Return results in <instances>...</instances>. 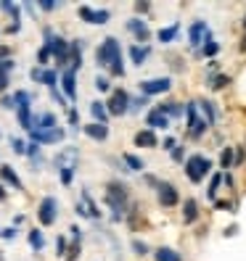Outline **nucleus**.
Masks as SVG:
<instances>
[{
	"label": "nucleus",
	"instance_id": "nucleus-10",
	"mask_svg": "<svg viewBox=\"0 0 246 261\" xmlns=\"http://www.w3.org/2000/svg\"><path fill=\"white\" fill-rule=\"evenodd\" d=\"M186 114H188V127H191V135H193V137H198V135L204 132L207 121H198V116H196V103H191V106H188Z\"/></svg>",
	"mask_w": 246,
	"mask_h": 261
},
{
	"label": "nucleus",
	"instance_id": "nucleus-12",
	"mask_svg": "<svg viewBox=\"0 0 246 261\" xmlns=\"http://www.w3.org/2000/svg\"><path fill=\"white\" fill-rule=\"evenodd\" d=\"M61 87H64V93H66V98H69V100H74V98H77V87H74V71H72V69H66L64 74H61Z\"/></svg>",
	"mask_w": 246,
	"mask_h": 261
},
{
	"label": "nucleus",
	"instance_id": "nucleus-34",
	"mask_svg": "<svg viewBox=\"0 0 246 261\" xmlns=\"http://www.w3.org/2000/svg\"><path fill=\"white\" fill-rule=\"evenodd\" d=\"M220 185H222V177L217 174V177H214V179H212V188H209V198H214V195H217V190H220Z\"/></svg>",
	"mask_w": 246,
	"mask_h": 261
},
{
	"label": "nucleus",
	"instance_id": "nucleus-19",
	"mask_svg": "<svg viewBox=\"0 0 246 261\" xmlns=\"http://www.w3.org/2000/svg\"><path fill=\"white\" fill-rule=\"evenodd\" d=\"M90 114H93L96 119H98V124H106V119H109V111H106V106L103 103H93V106H90Z\"/></svg>",
	"mask_w": 246,
	"mask_h": 261
},
{
	"label": "nucleus",
	"instance_id": "nucleus-14",
	"mask_svg": "<svg viewBox=\"0 0 246 261\" xmlns=\"http://www.w3.org/2000/svg\"><path fill=\"white\" fill-rule=\"evenodd\" d=\"M0 177H3V182H8L11 188H16V190L21 188V179H19V174L13 172L11 166H0Z\"/></svg>",
	"mask_w": 246,
	"mask_h": 261
},
{
	"label": "nucleus",
	"instance_id": "nucleus-50",
	"mask_svg": "<svg viewBox=\"0 0 246 261\" xmlns=\"http://www.w3.org/2000/svg\"><path fill=\"white\" fill-rule=\"evenodd\" d=\"M172 159H175V161H180V159H183V150H177V148H175V150H172Z\"/></svg>",
	"mask_w": 246,
	"mask_h": 261
},
{
	"label": "nucleus",
	"instance_id": "nucleus-36",
	"mask_svg": "<svg viewBox=\"0 0 246 261\" xmlns=\"http://www.w3.org/2000/svg\"><path fill=\"white\" fill-rule=\"evenodd\" d=\"M96 87L101 90V93H109V80H103V76H101V80H96Z\"/></svg>",
	"mask_w": 246,
	"mask_h": 261
},
{
	"label": "nucleus",
	"instance_id": "nucleus-35",
	"mask_svg": "<svg viewBox=\"0 0 246 261\" xmlns=\"http://www.w3.org/2000/svg\"><path fill=\"white\" fill-rule=\"evenodd\" d=\"M214 53H217V42L207 40V45H204V56H214Z\"/></svg>",
	"mask_w": 246,
	"mask_h": 261
},
{
	"label": "nucleus",
	"instance_id": "nucleus-25",
	"mask_svg": "<svg viewBox=\"0 0 246 261\" xmlns=\"http://www.w3.org/2000/svg\"><path fill=\"white\" fill-rule=\"evenodd\" d=\"M74 156H77V150H74V148H69V150L61 153V156H56V164H58L61 169H66V161H72Z\"/></svg>",
	"mask_w": 246,
	"mask_h": 261
},
{
	"label": "nucleus",
	"instance_id": "nucleus-4",
	"mask_svg": "<svg viewBox=\"0 0 246 261\" xmlns=\"http://www.w3.org/2000/svg\"><path fill=\"white\" fill-rule=\"evenodd\" d=\"M106 111L114 114V116H122V114L130 111V98H127L125 90H114V93H111V100H109V109H106Z\"/></svg>",
	"mask_w": 246,
	"mask_h": 261
},
{
	"label": "nucleus",
	"instance_id": "nucleus-51",
	"mask_svg": "<svg viewBox=\"0 0 246 261\" xmlns=\"http://www.w3.org/2000/svg\"><path fill=\"white\" fill-rule=\"evenodd\" d=\"M8 53H11L8 48H0V61H3V58H8Z\"/></svg>",
	"mask_w": 246,
	"mask_h": 261
},
{
	"label": "nucleus",
	"instance_id": "nucleus-5",
	"mask_svg": "<svg viewBox=\"0 0 246 261\" xmlns=\"http://www.w3.org/2000/svg\"><path fill=\"white\" fill-rule=\"evenodd\" d=\"M37 219H40V224H45V227H51V224L56 222V198H42L40 211H37Z\"/></svg>",
	"mask_w": 246,
	"mask_h": 261
},
{
	"label": "nucleus",
	"instance_id": "nucleus-26",
	"mask_svg": "<svg viewBox=\"0 0 246 261\" xmlns=\"http://www.w3.org/2000/svg\"><path fill=\"white\" fill-rule=\"evenodd\" d=\"M29 243H32L35 251H42L45 240H42V235H40V229H32V232H29Z\"/></svg>",
	"mask_w": 246,
	"mask_h": 261
},
{
	"label": "nucleus",
	"instance_id": "nucleus-49",
	"mask_svg": "<svg viewBox=\"0 0 246 261\" xmlns=\"http://www.w3.org/2000/svg\"><path fill=\"white\" fill-rule=\"evenodd\" d=\"M135 8H138V11H141V13H146V11H148V8H151V6H148V3H138V6H135Z\"/></svg>",
	"mask_w": 246,
	"mask_h": 261
},
{
	"label": "nucleus",
	"instance_id": "nucleus-40",
	"mask_svg": "<svg viewBox=\"0 0 246 261\" xmlns=\"http://www.w3.org/2000/svg\"><path fill=\"white\" fill-rule=\"evenodd\" d=\"M56 245H58V256H64V253H66V240H64V238H58Z\"/></svg>",
	"mask_w": 246,
	"mask_h": 261
},
{
	"label": "nucleus",
	"instance_id": "nucleus-27",
	"mask_svg": "<svg viewBox=\"0 0 246 261\" xmlns=\"http://www.w3.org/2000/svg\"><path fill=\"white\" fill-rule=\"evenodd\" d=\"M125 164L132 169V172H141V169H143V161L138 159V156H132V153H127V156H125Z\"/></svg>",
	"mask_w": 246,
	"mask_h": 261
},
{
	"label": "nucleus",
	"instance_id": "nucleus-23",
	"mask_svg": "<svg viewBox=\"0 0 246 261\" xmlns=\"http://www.w3.org/2000/svg\"><path fill=\"white\" fill-rule=\"evenodd\" d=\"M156 261H180V256L172 248H159L156 251Z\"/></svg>",
	"mask_w": 246,
	"mask_h": 261
},
{
	"label": "nucleus",
	"instance_id": "nucleus-53",
	"mask_svg": "<svg viewBox=\"0 0 246 261\" xmlns=\"http://www.w3.org/2000/svg\"><path fill=\"white\" fill-rule=\"evenodd\" d=\"M241 48H243V50H246V40H243V45H241Z\"/></svg>",
	"mask_w": 246,
	"mask_h": 261
},
{
	"label": "nucleus",
	"instance_id": "nucleus-1",
	"mask_svg": "<svg viewBox=\"0 0 246 261\" xmlns=\"http://www.w3.org/2000/svg\"><path fill=\"white\" fill-rule=\"evenodd\" d=\"M106 203L114 208V219H119L122 211H125V203H127V190L122 185H109L106 188Z\"/></svg>",
	"mask_w": 246,
	"mask_h": 261
},
{
	"label": "nucleus",
	"instance_id": "nucleus-55",
	"mask_svg": "<svg viewBox=\"0 0 246 261\" xmlns=\"http://www.w3.org/2000/svg\"><path fill=\"white\" fill-rule=\"evenodd\" d=\"M0 261H3V256H0Z\"/></svg>",
	"mask_w": 246,
	"mask_h": 261
},
{
	"label": "nucleus",
	"instance_id": "nucleus-30",
	"mask_svg": "<svg viewBox=\"0 0 246 261\" xmlns=\"http://www.w3.org/2000/svg\"><path fill=\"white\" fill-rule=\"evenodd\" d=\"M0 8L11 13V16H13V24H19V6H13V3H3Z\"/></svg>",
	"mask_w": 246,
	"mask_h": 261
},
{
	"label": "nucleus",
	"instance_id": "nucleus-39",
	"mask_svg": "<svg viewBox=\"0 0 246 261\" xmlns=\"http://www.w3.org/2000/svg\"><path fill=\"white\" fill-rule=\"evenodd\" d=\"M37 153H40V145H37V143H32V145L27 148V156H32V159H37Z\"/></svg>",
	"mask_w": 246,
	"mask_h": 261
},
{
	"label": "nucleus",
	"instance_id": "nucleus-22",
	"mask_svg": "<svg viewBox=\"0 0 246 261\" xmlns=\"http://www.w3.org/2000/svg\"><path fill=\"white\" fill-rule=\"evenodd\" d=\"M82 201H85V211H87V217H101V211L96 208V203H93V198H90V193H82Z\"/></svg>",
	"mask_w": 246,
	"mask_h": 261
},
{
	"label": "nucleus",
	"instance_id": "nucleus-33",
	"mask_svg": "<svg viewBox=\"0 0 246 261\" xmlns=\"http://www.w3.org/2000/svg\"><path fill=\"white\" fill-rule=\"evenodd\" d=\"M48 58H51V48H48V45H42V48H40V53H37V61H40V64L45 66V64H48Z\"/></svg>",
	"mask_w": 246,
	"mask_h": 261
},
{
	"label": "nucleus",
	"instance_id": "nucleus-44",
	"mask_svg": "<svg viewBox=\"0 0 246 261\" xmlns=\"http://www.w3.org/2000/svg\"><path fill=\"white\" fill-rule=\"evenodd\" d=\"M69 121H72V127H77V124H80V114H77L74 109L69 111Z\"/></svg>",
	"mask_w": 246,
	"mask_h": 261
},
{
	"label": "nucleus",
	"instance_id": "nucleus-48",
	"mask_svg": "<svg viewBox=\"0 0 246 261\" xmlns=\"http://www.w3.org/2000/svg\"><path fill=\"white\" fill-rule=\"evenodd\" d=\"M56 6H58V3H40V8H42V11H53Z\"/></svg>",
	"mask_w": 246,
	"mask_h": 261
},
{
	"label": "nucleus",
	"instance_id": "nucleus-13",
	"mask_svg": "<svg viewBox=\"0 0 246 261\" xmlns=\"http://www.w3.org/2000/svg\"><path fill=\"white\" fill-rule=\"evenodd\" d=\"M146 121H148V127H151V129H159V127L164 129V127H170V119H167L159 109H156V111H151Z\"/></svg>",
	"mask_w": 246,
	"mask_h": 261
},
{
	"label": "nucleus",
	"instance_id": "nucleus-3",
	"mask_svg": "<svg viewBox=\"0 0 246 261\" xmlns=\"http://www.w3.org/2000/svg\"><path fill=\"white\" fill-rule=\"evenodd\" d=\"M209 161L204 159V156H191L188 159V166H186V174H188V179L191 182H202L207 174H209Z\"/></svg>",
	"mask_w": 246,
	"mask_h": 261
},
{
	"label": "nucleus",
	"instance_id": "nucleus-21",
	"mask_svg": "<svg viewBox=\"0 0 246 261\" xmlns=\"http://www.w3.org/2000/svg\"><path fill=\"white\" fill-rule=\"evenodd\" d=\"M177 24H172V27H167V29H159V40L162 42H172L175 40V35H177Z\"/></svg>",
	"mask_w": 246,
	"mask_h": 261
},
{
	"label": "nucleus",
	"instance_id": "nucleus-28",
	"mask_svg": "<svg viewBox=\"0 0 246 261\" xmlns=\"http://www.w3.org/2000/svg\"><path fill=\"white\" fill-rule=\"evenodd\" d=\"M220 166H233V150H230V148H225L222 153H220Z\"/></svg>",
	"mask_w": 246,
	"mask_h": 261
},
{
	"label": "nucleus",
	"instance_id": "nucleus-46",
	"mask_svg": "<svg viewBox=\"0 0 246 261\" xmlns=\"http://www.w3.org/2000/svg\"><path fill=\"white\" fill-rule=\"evenodd\" d=\"M164 148L167 150H175V140H172V137H167V140H164Z\"/></svg>",
	"mask_w": 246,
	"mask_h": 261
},
{
	"label": "nucleus",
	"instance_id": "nucleus-52",
	"mask_svg": "<svg viewBox=\"0 0 246 261\" xmlns=\"http://www.w3.org/2000/svg\"><path fill=\"white\" fill-rule=\"evenodd\" d=\"M3 198H6V190H3V185H0V201H3Z\"/></svg>",
	"mask_w": 246,
	"mask_h": 261
},
{
	"label": "nucleus",
	"instance_id": "nucleus-24",
	"mask_svg": "<svg viewBox=\"0 0 246 261\" xmlns=\"http://www.w3.org/2000/svg\"><path fill=\"white\" fill-rule=\"evenodd\" d=\"M167 119H170V116H183V106H177V103H167L164 106V109H159Z\"/></svg>",
	"mask_w": 246,
	"mask_h": 261
},
{
	"label": "nucleus",
	"instance_id": "nucleus-11",
	"mask_svg": "<svg viewBox=\"0 0 246 261\" xmlns=\"http://www.w3.org/2000/svg\"><path fill=\"white\" fill-rule=\"evenodd\" d=\"M159 201H162V206H175L177 203V190L170 182H162L159 185Z\"/></svg>",
	"mask_w": 246,
	"mask_h": 261
},
{
	"label": "nucleus",
	"instance_id": "nucleus-16",
	"mask_svg": "<svg viewBox=\"0 0 246 261\" xmlns=\"http://www.w3.org/2000/svg\"><path fill=\"white\" fill-rule=\"evenodd\" d=\"M85 135L87 137H93V140H106V135H109V129H106V124H87L85 127Z\"/></svg>",
	"mask_w": 246,
	"mask_h": 261
},
{
	"label": "nucleus",
	"instance_id": "nucleus-20",
	"mask_svg": "<svg viewBox=\"0 0 246 261\" xmlns=\"http://www.w3.org/2000/svg\"><path fill=\"white\" fill-rule=\"evenodd\" d=\"M196 217H198V206H196V201H186V214H183V219L191 224V222H196Z\"/></svg>",
	"mask_w": 246,
	"mask_h": 261
},
{
	"label": "nucleus",
	"instance_id": "nucleus-42",
	"mask_svg": "<svg viewBox=\"0 0 246 261\" xmlns=\"http://www.w3.org/2000/svg\"><path fill=\"white\" fill-rule=\"evenodd\" d=\"M0 235H3L6 240H13V238H16V229H13V227H8V229H3Z\"/></svg>",
	"mask_w": 246,
	"mask_h": 261
},
{
	"label": "nucleus",
	"instance_id": "nucleus-47",
	"mask_svg": "<svg viewBox=\"0 0 246 261\" xmlns=\"http://www.w3.org/2000/svg\"><path fill=\"white\" fill-rule=\"evenodd\" d=\"M0 103H3V109H13V98H3Z\"/></svg>",
	"mask_w": 246,
	"mask_h": 261
},
{
	"label": "nucleus",
	"instance_id": "nucleus-43",
	"mask_svg": "<svg viewBox=\"0 0 246 261\" xmlns=\"http://www.w3.org/2000/svg\"><path fill=\"white\" fill-rule=\"evenodd\" d=\"M6 87H8V74H6V71H0V93H3Z\"/></svg>",
	"mask_w": 246,
	"mask_h": 261
},
{
	"label": "nucleus",
	"instance_id": "nucleus-2",
	"mask_svg": "<svg viewBox=\"0 0 246 261\" xmlns=\"http://www.w3.org/2000/svg\"><path fill=\"white\" fill-rule=\"evenodd\" d=\"M119 58H122L119 42H117L114 37H106L103 45L98 48V64H101V66H111L114 61H119Z\"/></svg>",
	"mask_w": 246,
	"mask_h": 261
},
{
	"label": "nucleus",
	"instance_id": "nucleus-29",
	"mask_svg": "<svg viewBox=\"0 0 246 261\" xmlns=\"http://www.w3.org/2000/svg\"><path fill=\"white\" fill-rule=\"evenodd\" d=\"M40 82L56 90V71H42V76H40Z\"/></svg>",
	"mask_w": 246,
	"mask_h": 261
},
{
	"label": "nucleus",
	"instance_id": "nucleus-32",
	"mask_svg": "<svg viewBox=\"0 0 246 261\" xmlns=\"http://www.w3.org/2000/svg\"><path fill=\"white\" fill-rule=\"evenodd\" d=\"M72 177H74V169L72 166L61 169V182H64V185H72Z\"/></svg>",
	"mask_w": 246,
	"mask_h": 261
},
{
	"label": "nucleus",
	"instance_id": "nucleus-7",
	"mask_svg": "<svg viewBox=\"0 0 246 261\" xmlns=\"http://www.w3.org/2000/svg\"><path fill=\"white\" fill-rule=\"evenodd\" d=\"M80 16H82L87 24H106V21H109V11H93V8L82 6V8H80Z\"/></svg>",
	"mask_w": 246,
	"mask_h": 261
},
{
	"label": "nucleus",
	"instance_id": "nucleus-45",
	"mask_svg": "<svg viewBox=\"0 0 246 261\" xmlns=\"http://www.w3.org/2000/svg\"><path fill=\"white\" fill-rule=\"evenodd\" d=\"M77 256H80V245L74 243V245H72V251H69V261H74Z\"/></svg>",
	"mask_w": 246,
	"mask_h": 261
},
{
	"label": "nucleus",
	"instance_id": "nucleus-31",
	"mask_svg": "<svg viewBox=\"0 0 246 261\" xmlns=\"http://www.w3.org/2000/svg\"><path fill=\"white\" fill-rule=\"evenodd\" d=\"M202 111H204V116H207V124H212V121H214V109H212V103H209V100L202 103Z\"/></svg>",
	"mask_w": 246,
	"mask_h": 261
},
{
	"label": "nucleus",
	"instance_id": "nucleus-17",
	"mask_svg": "<svg viewBox=\"0 0 246 261\" xmlns=\"http://www.w3.org/2000/svg\"><path fill=\"white\" fill-rule=\"evenodd\" d=\"M130 58H132V64H146V58H148V48L146 45H132L130 48Z\"/></svg>",
	"mask_w": 246,
	"mask_h": 261
},
{
	"label": "nucleus",
	"instance_id": "nucleus-18",
	"mask_svg": "<svg viewBox=\"0 0 246 261\" xmlns=\"http://www.w3.org/2000/svg\"><path fill=\"white\" fill-rule=\"evenodd\" d=\"M135 143H138V145H143V148H153V145H156V137H153L151 129H143V132H138V135H135Z\"/></svg>",
	"mask_w": 246,
	"mask_h": 261
},
{
	"label": "nucleus",
	"instance_id": "nucleus-37",
	"mask_svg": "<svg viewBox=\"0 0 246 261\" xmlns=\"http://www.w3.org/2000/svg\"><path fill=\"white\" fill-rule=\"evenodd\" d=\"M228 82H230L228 76H214V82H212V87L217 90V87H222V85H228Z\"/></svg>",
	"mask_w": 246,
	"mask_h": 261
},
{
	"label": "nucleus",
	"instance_id": "nucleus-15",
	"mask_svg": "<svg viewBox=\"0 0 246 261\" xmlns=\"http://www.w3.org/2000/svg\"><path fill=\"white\" fill-rule=\"evenodd\" d=\"M127 29H130V32L138 37V40H148L151 37V32H148V27L143 24V21H138V19H132L130 24H127Z\"/></svg>",
	"mask_w": 246,
	"mask_h": 261
},
{
	"label": "nucleus",
	"instance_id": "nucleus-9",
	"mask_svg": "<svg viewBox=\"0 0 246 261\" xmlns=\"http://www.w3.org/2000/svg\"><path fill=\"white\" fill-rule=\"evenodd\" d=\"M188 35H191V45H202V42H204V37H207V40H212V37H209V27H207L204 21L191 24V32H188Z\"/></svg>",
	"mask_w": 246,
	"mask_h": 261
},
{
	"label": "nucleus",
	"instance_id": "nucleus-38",
	"mask_svg": "<svg viewBox=\"0 0 246 261\" xmlns=\"http://www.w3.org/2000/svg\"><path fill=\"white\" fill-rule=\"evenodd\" d=\"M132 248H135V253H141V256H143V253L148 251V248H146V245H143L141 240H132Z\"/></svg>",
	"mask_w": 246,
	"mask_h": 261
},
{
	"label": "nucleus",
	"instance_id": "nucleus-41",
	"mask_svg": "<svg viewBox=\"0 0 246 261\" xmlns=\"http://www.w3.org/2000/svg\"><path fill=\"white\" fill-rule=\"evenodd\" d=\"M13 150H16V153H21V156H24V153H27V148H24V140H13Z\"/></svg>",
	"mask_w": 246,
	"mask_h": 261
},
{
	"label": "nucleus",
	"instance_id": "nucleus-8",
	"mask_svg": "<svg viewBox=\"0 0 246 261\" xmlns=\"http://www.w3.org/2000/svg\"><path fill=\"white\" fill-rule=\"evenodd\" d=\"M32 140L35 143H61L64 140V129L53 127V129H45V132H32Z\"/></svg>",
	"mask_w": 246,
	"mask_h": 261
},
{
	"label": "nucleus",
	"instance_id": "nucleus-54",
	"mask_svg": "<svg viewBox=\"0 0 246 261\" xmlns=\"http://www.w3.org/2000/svg\"><path fill=\"white\" fill-rule=\"evenodd\" d=\"M243 27H246V19H243Z\"/></svg>",
	"mask_w": 246,
	"mask_h": 261
},
{
	"label": "nucleus",
	"instance_id": "nucleus-6",
	"mask_svg": "<svg viewBox=\"0 0 246 261\" xmlns=\"http://www.w3.org/2000/svg\"><path fill=\"white\" fill-rule=\"evenodd\" d=\"M170 87H172V82L167 80V76H162V80H148V82L141 85L143 95H159V93H167Z\"/></svg>",
	"mask_w": 246,
	"mask_h": 261
}]
</instances>
